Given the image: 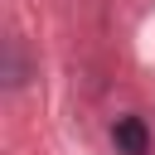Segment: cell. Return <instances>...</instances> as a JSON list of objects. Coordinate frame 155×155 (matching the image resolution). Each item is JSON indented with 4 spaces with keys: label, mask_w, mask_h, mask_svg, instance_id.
<instances>
[{
    "label": "cell",
    "mask_w": 155,
    "mask_h": 155,
    "mask_svg": "<svg viewBox=\"0 0 155 155\" xmlns=\"http://www.w3.org/2000/svg\"><path fill=\"white\" fill-rule=\"evenodd\" d=\"M111 136H116V150L121 155H145L150 150V136H145V121L140 116H121Z\"/></svg>",
    "instance_id": "1"
}]
</instances>
